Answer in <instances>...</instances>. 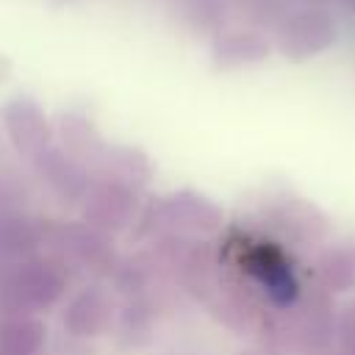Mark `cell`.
<instances>
[{"label": "cell", "mask_w": 355, "mask_h": 355, "mask_svg": "<svg viewBox=\"0 0 355 355\" xmlns=\"http://www.w3.org/2000/svg\"><path fill=\"white\" fill-rule=\"evenodd\" d=\"M244 269L261 286L272 305L288 308L300 297V280L288 263V258L275 244H255L244 255Z\"/></svg>", "instance_id": "1"}]
</instances>
